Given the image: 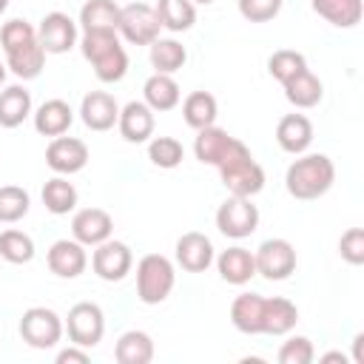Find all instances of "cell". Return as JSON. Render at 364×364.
<instances>
[{
    "mask_svg": "<svg viewBox=\"0 0 364 364\" xmlns=\"http://www.w3.org/2000/svg\"><path fill=\"white\" fill-rule=\"evenodd\" d=\"M0 48L6 54V68L20 77V80H34L40 77L46 65V51L40 46L37 28L28 20H9L0 28Z\"/></svg>",
    "mask_w": 364,
    "mask_h": 364,
    "instance_id": "6da1fadb",
    "label": "cell"
},
{
    "mask_svg": "<svg viewBox=\"0 0 364 364\" xmlns=\"http://www.w3.org/2000/svg\"><path fill=\"white\" fill-rule=\"evenodd\" d=\"M37 37L46 54H65L77 46V23L65 11H48L37 26Z\"/></svg>",
    "mask_w": 364,
    "mask_h": 364,
    "instance_id": "5bb4252c",
    "label": "cell"
},
{
    "mask_svg": "<svg viewBox=\"0 0 364 364\" xmlns=\"http://www.w3.org/2000/svg\"><path fill=\"white\" fill-rule=\"evenodd\" d=\"M117 128H119L122 139L131 142V145L148 142V139L154 136V111H151L142 100H131L128 105L119 108Z\"/></svg>",
    "mask_w": 364,
    "mask_h": 364,
    "instance_id": "ac0fdd59",
    "label": "cell"
},
{
    "mask_svg": "<svg viewBox=\"0 0 364 364\" xmlns=\"http://www.w3.org/2000/svg\"><path fill=\"white\" fill-rule=\"evenodd\" d=\"M46 165L60 176H71L88 165V145L77 136H54L46 148Z\"/></svg>",
    "mask_w": 364,
    "mask_h": 364,
    "instance_id": "4fadbf2b",
    "label": "cell"
},
{
    "mask_svg": "<svg viewBox=\"0 0 364 364\" xmlns=\"http://www.w3.org/2000/svg\"><path fill=\"white\" fill-rule=\"evenodd\" d=\"M284 0H239V14L247 23H270L282 11Z\"/></svg>",
    "mask_w": 364,
    "mask_h": 364,
    "instance_id": "ab89813d",
    "label": "cell"
},
{
    "mask_svg": "<svg viewBox=\"0 0 364 364\" xmlns=\"http://www.w3.org/2000/svg\"><path fill=\"white\" fill-rule=\"evenodd\" d=\"M31 208V196L26 188L20 185H3L0 188V222L3 225H14L20 222Z\"/></svg>",
    "mask_w": 364,
    "mask_h": 364,
    "instance_id": "d590c367",
    "label": "cell"
},
{
    "mask_svg": "<svg viewBox=\"0 0 364 364\" xmlns=\"http://www.w3.org/2000/svg\"><path fill=\"white\" fill-rule=\"evenodd\" d=\"M77 199H80V193H77L74 182H68V179L60 176V173L51 176V179L43 185V205H46V210L54 213V216L71 213V210L77 208Z\"/></svg>",
    "mask_w": 364,
    "mask_h": 364,
    "instance_id": "1f68e13d",
    "label": "cell"
},
{
    "mask_svg": "<svg viewBox=\"0 0 364 364\" xmlns=\"http://www.w3.org/2000/svg\"><path fill=\"white\" fill-rule=\"evenodd\" d=\"M313 358H316V350L307 336H290L279 347V364H310Z\"/></svg>",
    "mask_w": 364,
    "mask_h": 364,
    "instance_id": "f35d334b",
    "label": "cell"
},
{
    "mask_svg": "<svg viewBox=\"0 0 364 364\" xmlns=\"http://www.w3.org/2000/svg\"><path fill=\"white\" fill-rule=\"evenodd\" d=\"M338 253L347 264H364V230L361 228L344 230L338 239Z\"/></svg>",
    "mask_w": 364,
    "mask_h": 364,
    "instance_id": "60d3db41",
    "label": "cell"
},
{
    "mask_svg": "<svg viewBox=\"0 0 364 364\" xmlns=\"http://www.w3.org/2000/svg\"><path fill=\"white\" fill-rule=\"evenodd\" d=\"M282 88H284L287 102L296 105V108H313L324 97V85H321V80L310 68H301L296 77H290L287 82H282Z\"/></svg>",
    "mask_w": 364,
    "mask_h": 364,
    "instance_id": "d4e9b609",
    "label": "cell"
},
{
    "mask_svg": "<svg viewBox=\"0 0 364 364\" xmlns=\"http://www.w3.org/2000/svg\"><path fill=\"white\" fill-rule=\"evenodd\" d=\"M336 182V165L327 154H299L284 173V188L293 199L310 202L324 196Z\"/></svg>",
    "mask_w": 364,
    "mask_h": 364,
    "instance_id": "7a4b0ae2",
    "label": "cell"
},
{
    "mask_svg": "<svg viewBox=\"0 0 364 364\" xmlns=\"http://www.w3.org/2000/svg\"><path fill=\"white\" fill-rule=\"evenodd\" d=\"M176 284L173 262L162 253H148L136 264V296L142 304H162Z\"/></svg>",
    "mask_w": 364,
    "mask_h": 364,
    "instance_id": "277c9868",
    "label": "cell"
},
{
    "mask_svg": "<svg viewBox=\"0 0 364 364\" xmlns=\"http://www.w3.org/2000/svg\"><path fill=\"white\" fill-rule=\"evenodd\" d=\"M65 330H68V338L71 344L77 347H97L105 336V316H102V307L94 304V301H77L71 310H68V318H65Z\"/></svg>",
    "mask_w": 364,
    "mask_h": 364,
    "instance_id": "ba28073f",
    "label": "cell"
},
{
    "mask_svg": "<svg viewBox=\"0 0 364 364\" xmlns=\"http://www.w3.org/2000/svg\"><path fill=\"white\" fill-rule=\"evenodd\" d=\"M34 131L37 134H43V136H63L68 128H71V122H74V111H71V105L65 102V100H46L34 114Z\"/></svg>",
    "mask_w": 364,
    "mask_h": 364,
    "instance_id": "7402d4cb",
    "label": "cell"
},
{
    "mask_svg": "<svg viewBox=\"0 0 364 364\" xmlns=\"http://www.w3.org/2000/svg\"><path fill=\"white\" fill-rule=\"evenodd\" d=\"M31 117V91L26 85H6L0 91V128H17Z\"/></svg>",
    "mask_w": 364,
    "mask_h": 364,
    "instance_id": "484cf974",
    "label": "cell"
},
{
    "mask_svg": "<svg viewBox=\"0 0 364 364\" xmlns=\"http://www.w3.org/2000/svg\"><path fill=\"white\" fill-rule=\"evenodd\" d=\"M216 270H219L222 282H228V284H247L256 276V262H253V253L247 247L233 245V247L219 253Z\"/></svg>",
    "mask_w": 364,
    "mask_h": 364,
    "instance_id": "603a6c76",
    "label": "cell"
},
{
    "mask_svg": "<svg viewBox=\"0 0 364 364\" xmlns=\"http://www.w3.org/2000/svg\"><path fill=\"white\" fill-rule=\"evenodd\" d=\"M216 114H219V102L210 91H191L185 100H182V117H185V125L193 128V131H202L208 125L216 122Z\"/></svg>",
    "mask_w": 364,
    "mask_h": 364,
    "instance_id": "83f0119b",
    "label": "cell"
},
{
    "mask_svg": "<svg viewBox=\"0 0 364 364\" xmlns=\"http://www.w3.org/2000/svg\"><path fill=\"white\" fill-rule=\"evenodd\" d=\"M154 11L159 17V26L173 34L188 31L196 23V6L191 0H156Z\"/></svg>",
    "mask_w": 364,
    "mask_h": 364,
    "instance_id": "836d02e7",
    "label": "cell"
},
{
    "mask_svg": "<svg viewBox=\"0 0 364 364\" xmlns=\"http://www.w3.org/2000/svg\"><path fill=\"white\" fill-rule=\"evenodd\" d=\"M80 51L100 82H119L128 74V51L117 31H82Z\"/></svg>",
    "mask_w": 364,
    "mask_h": 364,
    "instance_id": "3957f363",
    "label": "cell"
},
{
    "mask_svg": "<svg viewBox=\"0 0 364 364\" xmlns=\"http://www.w3.org/2000/svg\"><path fill=\"white\" fill-rule=\"evenodd\" d=\"M333 361L347 364V355H344V353H324V355H321V364H333Z\"/></svg>",
    "mask_w": 364,
    "mask_h": 364,
    "instance_id": "ee69618b",
    "label": "cell"
},
{
    "mask_svg": "<svg viewBox=\"0 0 364 364\" xmlns=\"http://www.w3.org/2000/svg\"><path fill=\"white\" fill-rule=\"evenodd\" d=\"M148 48H151L148 57H151V65H154L156 74H173V71H179V68L185 65V60H188L185 46H182L179 40H173V37H156Z\"/></svg>",
    "mask_w": 364,
    "mask_h": 364,
    "instance_id": "4dcf8cb0",
    "label": "cell"
},
{
    "mask_svg": "<svg viewBox=\"0 0 364 364\" xmlns=\"http://www.w3.org/2000/svg\"><path fill=\"white\" fill-rule=\"evenodd\" d=\"M193 154H196V159H199L202 165L222 168V165H228V162H233V159H239V156H247L250 148H247L242 139L230 136L228 131H222V128H216V125H208V128L196 131Z\"/></svg>",
    "mask_w": 364,
    "mask_h": 364,
    "instance_id": "5b68a950",
    "label": "cell"
},
{
    "mask_svg": "<svg viewBox=\"0 0 364 364\" xmlns=\"http://www.w3.org/2000/svg\"><path fill=\"white\" fill-rule=\"evenodd\" d=\"M6 9H9V0H0V14H3Z\"/></svg>",
    "mask_w": 364,
    "mask_h": 364,
    "instance_id": "7dc6e473",
    "label": "cell"
},
{
    "mask_svg": "<svg viewBox=\"0 0 364 364\" xmlns=\"http://www.w3.org/2000/svg\"><path fill=\"white\" fill-rule=\"evenodd\" d=\"M276 142L284 154H304L313 142V122L304 114H284L276 125Z\"/></svg>",
    "mask_w": 364,
    "mask_h": 364,
    "instance_id": "ffe728a7",
    "label": "cell"
},
{
    "mask_svg": "<svg viewBox=\"0 0 364 364\" xmlns=\"http://www.w3.org/2000/svg\"><path fill=\"white\" fill-rule=\"evenodd\" d=\"M20 338L34 350H48L63 338V318L51 307H28L20 316Z\"/></svg>",
    "mask_w": 364,
    "mask_h": 364,
    "instance_id": "8992f818",
    "label": "cell"
},
{
    "mask_svg": "<svg viewBox=\"0 0 364 364\" xmlns=\"http://www.w3.org/2000/svg\"><path fill=\"white\" fill-rule=\"evenodd\" d=\"M162 26L159 17L151 6L145 3H131L119 9V20H117V34L131 43V46H151L159 37Z\"/></svg>",
    "mask_w": 364,
    "mask_h": 364,
    "instance_id": "52a82bcc",
    "label": "cell"
},
{
    "mask_svg": "<svg viewBox=\"0 0 364 364\" xmlns=\"http://www.w3.org/2000/svg\"><path fill=\"white\" fill-rule=\"evenodd\" d=\"M191 3H193V6H196V3H199V6H210L213 0H191Z\"/></svg>",
    "mask_w": 364,
    "mask_h": 364,
    "instance_id": "bcb514c9",
    "label": "cell"
},
{
    "mask_svg": "<svg viewBox=\"0 0 364 364\" xmlns=\"http://www.w3.org/2000/svg\"><path fill=\"white\" fill-rule=\"evenodd\" d=\"M148 159H151L156 168L171 171V168H176V165L185 159V148H182V142L173 139V136H154V139L148 142Z\"/></svg>",
    "mask_w": 364,
    "mask_h": 364,
    "instance_id": "8d00e7d4",
    "label": "cell"
},
{
    "mask_svg": "<svg viewBox=\"0 0 364 364\" xmlns=\"http://www.w3.org/2000/svg\"><path fill=\"white\" fill-rule=\"evenodd\" d=\"M313 11L336 28H353L361 23V0H310Z\"/></svg>",
    "mask_w": 364,
    "mask_h": 364,
    "instance_id": "f546056e",
    "label": "cell"
},
{
    "mask_svg": "<svg viewBox=\"0 0 364 364\" xmlns=\"http://www.w3.org/2000/svg\"><path fill=\"white\" fill-rule=\"evenodd\" d=\"M119 6L114 0H85L80 9L82 31H117Z\"/></svg>",
    "mask_w": 364,
    "mask_h": 364,
    "instance_id": "d6a6232c",
    "label": "cell"
},
{
    "mask_svg": "<svg viewBox=\"0 0 364 364\" xmlns=\"http://www.w3.org/2000/svg\"><path fill=\"white\" fill-rule=\"evenodd\" d=\"M299 321V307L290 299L273 296L264 299V324H262V336H287Z\"/></svg>",
    "mask_w": 364,
    "mask_h": 364,
    "instance_id": "4316f807",
    "label": "cell"
},
{
    "mask_svg": "<svg viewBox=\"0 0 364 364\" xmlns=\"http://www.w3.org/2000/svg\"><path fill=\"white\" fill-rule=\"evenodd\" d=\"M0 259H6L9 264H28L34 259L31 236L17 228H6L0 233Z\"/></svg>",
    "mask_w": 364,
    "mask_h": 364,
    "instance_id": "e575fe53",
    "label": "cell"
},
{
    "mask_svg": "<svg viewBox=\"0 0 364 364\" xmlns=\"http://www.w3.org/2000/svg\"><path fill=\"white\" fill-rule=\"evenodd\" d=\"M114 233V219L102 208H82L71 219V239H77L85 247H97L100 242L111 239Z\"/></svg>",
    "mask_w": 364,
    "mask_h": 364,
    "instance_id": "9a60e30c",
    "label": "cell"
},
{
    "mask_svg": "<svg viewBox=\"0 0 364 364\" xmlns=\"http://www.w3.org/2000/svg\"><path fill=\"white\" fill-rule=\"evenodd\" d=\"M230 324L245 336H262L264 324V296L259 293H239L230 301Z\"/></svg>",
    "mask_w": 364,
    "mask_h": 364,
    "instance_id": "44dd1931",
    "label": "cell"
},
{
    "mask_svg": "<svg viewBox=\"0 0 364 364\" xmlns=\"http://www.w3.org/2000/svg\"><path fill=\"white\" fill-rule=\"evenodd\" d=\"M6 71H9V68H6V63H3V60H0V85H3V82H6Z\"/></svg>",
    "mask_w": 364,
    "mask_h": 364,
    "instance_id": "f6af8a7d",
    "label": "cell"
},
{
    "mask_svg": "<svg viewBox=\"0 0 364 364\" xmlns=\"http://www.w3.org/2000/svg\"><path fill=\"white\" fill-rule=\"evenodd\" d=\"M114 358L119 364H148L154 358V341L145 330H125L114 344Z\"/></svg>",
    "mask_w": 364,
    "mask_h": 364,
    "instance_id": "f1b7e54d",
    "label": "cell"
},
{
    "mask_svg": "<svg viewBox=\"0 0 364 364\" xmlns=\"http://www.w3.org/2000/svg\"><path fill=\"white\" fill-rule=\"evenodd\" d=\"M361 341H364V336L358 333V336L353 338V361H355V364H364V350H361Z\"/></svg>",
    "mask_w": 364,
    "mask_h": 364,
    "instance_id": "7bdbcfd3",
    "label": "cell"
},
{
    "mask_svg": "<svg viewBox=\"0 0 364 364\" xmlns=\"http://www.w3.org/2000/svg\"><path fill=\"white\" fill-rule=\"evenodd\" d=\"M216 228L228 239H247L259 228V208L247 196H228L216 210Z\"/></svg>",
    "mask_w": 364,
    "mask_h": 364,
    "instance_id": "9c48e42d",
    "label": "cell"
},
{
    "mask_svg": "<svg viewBox=\"0 0 364 364\" xmlns=\"http://www.w3.org/2000/svg\"><path fill=\"white\" fill-rule=\"evenodd\" d=\"M131 264H134L131 247L125 242H117V239L100 242L91 253V270L102 282H122L131 273Z\"/></svg>",
    "mask_w": 364,
    "mask_h": 364,
    "instance_id": "7c38bea8",
    "label": "cell"
},
{
    "mask_svg": "<svg viewBox=\"0 0 364 364\" xmlns=\"http://www.w3.org/2000/svg\"><path fill=\"white\" fill-rule=\"evenodd\" d=\"M213 242L199 233V230H188L176 239V264L188 273H205L213 264Z\"/></svg>",
    "mask_w": 364,
    "mask_h": 364,
    "instance_id": "e0dca14e",
    "label": "cell"
},
{
    "mask_svg": "<svg viewBox=\"0 0 364 364\" xmlns=\"http://www.w3.org/2000/svg\"><path fill=\"white\" fill-rule=\"evenodd\" d=\"M182 100V91H179V82L173 80V74H151L142 85V102L156 114V111H171L176 108Z\"/></svg>",
    "mask_w": 364,
    "mask_h": 364,
    "instance_id": "cb8c5ba5",
    "label": "cell"
},
{
    "mask_svg": "<svg viewBox=\"0 0 364 364\" xmlns=\"http://www.w3.org/2000/svg\"><path fill=\"white\" fill-rule=\"evenodd\" d=\"M46 264L60 279H77L88 267L85 245H80L77 239H57L46 253Z\"/></svg>",
    "mask_w": 364,
    "mask_h": 364,
    "instance_id": "2e32d148",
    "label": "cell"
},
{
    "mask_svg": "<svg viewBox=\"0 0 364 364\" xmlns=\"http://www.w3.org/2000/svg\"><path fill=\"white\" fill-rule=\"evenodd\" d=\"M256 273L267 282H284L296 270V247L287 239H264L253 250Z\"/></svg>",
    "mask_w": 364,
    "mask_h": 364,
    "instance_id": "30bf717a",
    "label": "cell"
},
{
    "mask_svg": "<svg viewBox=\"0 0 364 364\" xmlns=\"http://www.w3.org/2000/svg\"><path fill=\"white\" fill-rule=\"evenodd\" d=\"M219 176H222V185L228 188L230 196H247V199H253L264 188V168L253 159V154L239 156V159L222 165L219 168Z\"/></svg>",
    "mask_w": 364,
    "mask_h": 364,
    "instance_id": "8fae6325",
    "label": "cell"
},
{
    "mask_svg": "<svg viewBox=\"0 0 364 364\" xmlns=\"http://www.w3.org/2000/svg\"><path fill=\"white\" fill-rule=\"evenodd\" d=\"M301 68H307V60H304L301 51H293V48H279V51H273L270 60H267V71H270V77L279 80V82H287V80L296 77Z\"/></svg>",
    "mask_w": 364,
    "mask_h": 364,
    "instance_id": "74e56055",
    "label": "cell"
},
{
    "mask_svg": "<svg viewBox=\"0 0 364 364\" xmlns=\"http://www.w3.org/2000/svg\"><path fill=\"white\" fill-rule=\"evenodd\" d=\"M57 364H88V350L71 344V347H65V350L57 353Z\"/></svg>",
    "mask_w": 364,
    "mask_h": 364,
    "instance_id": "b9f144b4",
    "label": "cell"
},
{
    "mask_svg": "<svg viewBox=\"0 0 364 364\" xmlns=\"http://www.w3.org/2000/svg\"><path fill=\"white\" fill-rule=\"evenodd\" d=\"M80 117L91 131H111L119 117V105L108 91H88L80 102Z\"/></svg>",
    "mask_w": 364,
    "mask_h": 364,
    "instance_id": "d6986e66",
    "label": "cell"
}]
</instances>
